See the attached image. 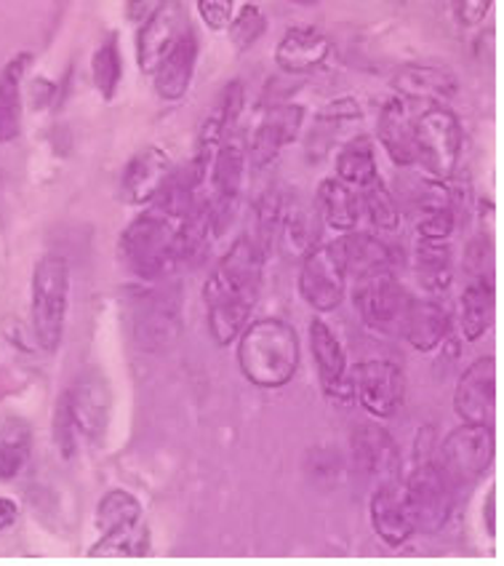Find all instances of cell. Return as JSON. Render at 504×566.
Returning <instances> with one entry per match:
<instances>
[{"mask_svg":"<svg viewBox=\"0 0 504 566\" xmlns=\"http://www.w3.org/2000/svg\"><path fill=\"white\" fill-rule=\"evenodd\" d=\"M264 256L251 235H241L219 260L203 286L209 332L217 345L235 343L260 300Z\"/></svg>","mask_w":504,"mask_h":566,"instance_id":"cell-1","label":"cell"},{"mask_svg":"<svg viewBox=\"0 0 504 566\" xmlns=\"http://www.w3.org/2000/svg\"><path fill=\"white\" fill-rule=\"evenodd\" d=\"M238 366L251 385L275 390L300 369V337L283 318H260L238 334Z\"/></svg>","mask_w":504,"mask_h":566,"instance_id":"cell-2","label":"cell"},{"mask_svg":"<svg viewBox=\"0 0 504 566\" xmlns=\"http://www.w3.org/2000/svg\"><path fill=\"white\" fill-rule=\"evenodd\" d=\"M30 318L35 343L46 356L62 347L70 305V265L60 254H46L32 270Z\"/></svg>","mask_w":504,"mask_h":566,"instance_id":"cell-3","label":"cell"},{"mask_svg":"<svg viewBox=\"0 0 504 566\" xmlns=\"http://www.w3.org/2000/svg\"><path fill=\"white\" fill-rule=\"evenodd\" d=\"M403 492V505L409 513L413 526V535H438L445 524H449L451 513H454L456 489L445 479L438 462L422 460L413 465V471L400 486Z\"/></svg>","mask_w":504,"mask_h":566,"instance_id":"cell-4","label":"cell"},{"mask_svg":"<svg viewBox=\"0 0 504 566\" xmlns=\"http://www.w3.org/2000/svg\"><path fill=\"white\" fill-rule=\"evenodd\" d=\"M177 224L168 222L158 211H147L128 224L120 235V260L141 281H160L174 265L171 241Z\"/></svg>","mask_w":504,"mask_h":566,"instance_id":"cell-5","label":"cell"},{"mask_svg":"<svg viewBox=\"0 0 504 566\" xmlns=\"http://www.w3.org/2000/svg\"><path fill=\"white\" fill-rule=\"evenodd\" d=\"M413 145L417 164L424 166L428 177L451 179L462 156V126L445 105H428L413 118Z\"/></svg>","mask_w":504,"mask_h":566,"instance_id":"cell-6","label":"cell"},{"mask_svg":"<svg viewBox=\"0 0 504 566\" xmlns=\"http://www.w3.org/2000/svg\"><path fill=\"white\" fill-rule=\"evenodd\" d=\"M496 454L494 424L462 422L441 443V468L451 486H473L489 473Z\"/></svg>","mask_w":504,"mask_h":566,"instance_id":"cell-7","label":"cell"},{"mask_svg":"<svg viewBox=\"0 0 504 566\" xmlns=\"http://www.w3.org/2000/svg\"><path fill=\"white\" fill-rule=\"evenodd\" d=\"M411 294L396 279L392 270L360 275L355 286V307L371 332L379 334H403V321L409 313Z\"/></svg>","mask_w":504,"mask_h":566,"instance_id":"cell-8","label":"cell"},{"mask_svg":"<svg viewBox=\"0 0 504 566\" xmlns=\"http://www.w3.org/2000/svg\"><path fill=\"white\" fill-rule=\"evenodd\" d=\"M134 343L147 353H164L182 334V300L177 289L141 292L132 307Z\"/></svg>","mask_w":504,"mask_h":566,"instance_id":"cell-9","label":"cell"},{"mask_svg":"<svg viewBox=\"0 0 504 566\" xmlns=\"http://www.w3.org/2000/svg\"><path fill=\"white\" fill-rule=\"evenodd\" d=\"M347 279L350 275H347L339 238L332 243H323V247H315L313 252L302 256L300 294L318 313H332L345 302Z\"/></svg>","mask_w":504,"mask_h":566,"instance_id":"cell-10","label":"cell"},{"mask_svg":"<svg viewBox=\"0 0 504 566\" xmlns=\"http://www.w3.org/2000/svg\"><path fill=\"white\" fill-rule=\"evenodd\" d=\"M70 411H73L75 430L81 443L102 447L109 428V411H113V394L102 371L86 369L75 377V382L64 390Z\"/></svg>","mask_w":504,"mask_h":566,"instance_id":"cell-11","label":"cell"},{"mask_svg":"<svg viewBox=\"0 0 504 566\" xmlns=\"http://www.w3.org/2000/svg\"><path fill=\"white\" fill-rule=\"evenodd\" d=\"M355 401H360L368 415L377 420H390L403 407L406 398V375L392 361H364L355 366Z\"/></svg>","mask_w":504,"mask_h":566,"instance_id":"cell-12","label":"cell"},{"mask_svg":"<svg viewBox=\"0 0 504 566\" xmlns=\"http://www.w3.org/2000/svg\"><path fill=\"white\" fill-rule=\"evenodd\" d=\"M309 350H313L321 388L328 401L339 403V407H350L355 401V379L347 371L345 347H342L339 337H336L326 321L315 318L309 324Z\"/></svg>","mask_w":504,"mask_h":566,"instance_id":"cell-13","label":"cell"},{"mask_svg":"<svg viewBox=\"0 0 504 566\" xmlns=\"http://www.w3.org/2000/svg\"><path fill=\"white\" fill-rule=\"evenodd\" d=\"M353 465L377 484H398L400 452L390 430L379 422H360L350 436Z\"/></svg>","mask_w":504,"mask_h":566,"instance_id":"cell-14","label":"cell"},{"mask_svg":"<svg viewBox=\"0 0 504 566\" xmlns=\"http://www.w3.org/2000/svg\"><path fill=\"white\" fill-rule=\"evenodd\" d=\"M454 411L462 422L494 424L496 417V361L477 358L462 371L454 390Z\"/></svg>","mask_w":504,"mask_h":566,"instance_id":"cell-15","label":"cell"},{"mask_svg":"<svg viewBox=\"0 0 504 566\" xmlns=\"http://www.w3.org/2000/svg\"><path fill=\"white\" fill-rule=\"evenodd\" d=\"M190 30L187 28L185 6L179 0H166L141 24L137 35V62L141 73L153 75L160 60L174 49V43Z\"/></svg>","mask_w":504,"mask_h":566,"instance_id":"cell-16","label":"cell"},{"mask_svg":"<svg viewBox=\"0 0 504 566\" xmlns=\"http://www.w3.org/2000/svg\"><path fill=\"white\" fill-rule=\"evenodd\" d=\"M305 111L300 105H277L267 111L264 120L256 126L254 137L249 142V158L254 169H264L281 156V150L291 142H296L302 132Z\"/></svg>","mask_w":504,"mask_h":566,"instance_id":"cell-17","label":"cell"},{"mask_svg":"<svg viewBox=\"0 0 504 566\" xmlns=\"http://www.w3.org/2000/svg\"><path fill=\"white\" fill-rule=\"evenodd\" d=\"M171 169L174 164L166 150L155 145L145 147L126 164V171L120 177V198L132 206L153 203Z\"/></svg>","mask_w":504,"mask_h":566,"instance_id":"cell-18","label":"cell"},{"mask_svg":"<svg viewBox=\"0 0 504 566\" xmlns=\"http://www.w3.org/2000/svg\"><path fill=\"white\" fill-rule=\"evenodd\" d=\"M392 88L400 94V99L449 105L459 92V81L441 64H403L392 78Z\"/></svg>","mask_w":504,"mask_h":566,"instance_id":"cell-19","label":"cell"},{"mask_svg":"<svg viewBox=\"0 0 504 566\" xmlns=\"http://www.w3.org/2000/svg\"><path fill=\"white\" fill-rule=\"evenodd\" d=\"M332 38L315 28H291L275 46V62L283 73L307 75L332 60Z\"/></svg>","mask_w":504,"mask_h":566,"instance_id":"cell-20","label":"cell"},{"mask_svg":"<svg viewBox=\"0 0 504 566\" xmlns=\"http://www.w3.org/2000/svg\"><path fill=\"white\" fill-rule=\"evenodd\" d=\"M196 60H198V41L192 35V30H187L174 49L160 60L158 67L153 73L155 94L166 102H179L187 94L192 83V73H196Z\"/></svg>","mask_w":504,"mask_h":566,"instance_id":"cell-21","label":"cell"},{"mask_svg":"<svg viewBox=\"0 0 504 566\" xmlns=\"http://www.w3.org/2000/svg\"><path fill=\"white\" fill-rule=\"evenodd\" d=\"M371 526L387 548H400L413 537V526L398 484H379L371 494Z\"/></svg>","mask_w":504,"mask_h":566,"instance_id":"cell-22","label":"cell"},{"mask_svg":"<svg viewBox=\"0 0 504 566\" xmlns=\"http://www.w3.org/2000/svg\"><path fill=\"white\" fill-rule=\"evenodd\" d=\"M451 315L438 300H413L403 321V334L409 345L419 353H432L449 339Z\"/></svg>","mask_w":504,"mask_h":566,"instance_id":"cell-23","label":"cell"},{"mask_svg":"<svg viewBox=\"0 0 504 566\" xmlns=\"http://www.w3.org/2000/svg\"><path fill=\"white\" fill-rule=\"evenodd\" d=\"M377 137L382 142L387 156L396 166H413L417 164V145H413V118L406 107V99L385 102L377 120Z\"/></svg>","mask_w":504,"mask_h":566,"instance_id":"cell-24","label":"cell"},{"mask_svg":"<svg viewBox=\"0 0 504 566\" xmlns=\"http://www.w3.org/2000/svg\"><path fill=\"white\" fill-rule=\"evenodd\" d=\"M494 281L473 279L464 286L462 300H459V329L468 343H477L486 337L494 324Z\"/></svg>","mask_w":504,"mask_h":566,"instance_id":"cell-25","label":"cell"},{"mask_svg":"<svg viewBox=\"0 0 504 566\" xmlns=\"http://www.w3.org/2000/svg\"><path fill=\"white\" fill-rule=\"evenodd\" d=\"M315 201H318L323 222L332 230L350 233V230L358 228L360 214H364V209H360V196L355 192V188H350V185L342 182L339 177L323 179Z\"/></svg>","mask_w":504,"mask_h":566,"instance_id":"cell-26","label":"cell"},{"mask_svg":"<svg viewBox=\"0 0 504 566\" xmlns=\"http://www.w3.org/2000/svg\"><path fill=\"white\" fill-rule=\"evenodd\" d=\"M342 254H345V268L347 275H360L379 273V270H392L396 265V252L392 247H387L382 238L358 233V230H350L339 238Z\"/></svg>","mask_w":504,"mask_h":566,"instance_id":"cell-27","label":"cell"},{"mask_svg":"<svg viewBox=\"0 0 504 566\" xmlns=\"http://www.w3.org/2000/svg\"><path fill=\"white\" fill-rule=\"evenodd\" d=\"M28 62V54H19L0 73V145L17 139L22 128V78Z\"/></svg>","mask_w":504,"mask_h":566,"instance_id":"cell-28","label":"cell"},{"mask_svg":"<svg viewBox=\"0 0 504 566\" xmlns=\"http://www.w3.org/2000/svg\"><path fill=\"white\" fill-rule=\"evenodd\" d=\"M32 454V430L22 420L0 422V481L17 479Z\"/></svg>","mask_w":504,"mask_h":566,"instance_id":"cell-29","label":"cell"},{"mask_svg":"<svg viewBox=\"0 0 504 566\" xmlns=\"http://www.w3.org/2000/svg\"><path fill=\"white\" fill-rule=\"evenodd\" d=\"M417 275L430 294H443L454 281V262L445 241H419Z\"/></svg>","mask_w":504,"mask_h":566,"instance_id":"cell-30","label":"cell"},{"mask_svg":"<svg viewBox=\"0 0 504 566\" xmlns=\"http://www.w3.org/2000/svg\"><path fill=\"white\" fill-rule=\"evenodd\" d=\"M315 238H318V230H315L313 217L300 203L283 206L281 228H277V241H281L283 254L291 256V260H302L315 249Z\"/></svg>","mask_w":504,"mask_h":566,"instance_id":"cell-31","label":"cell"},{"mask_svg":"<svg viewBox=\"0 0 504 566\" xmlns=\"http://www.w3.org/2000/svg\"><path fill=\"white\" fill-rule=\"evenodd\" d=\"M336 177L350 188L360 190L377 177V158H374V142L368 137H355L347 142L336 156Z\"/></svg>","mask_w":504,"mask_h":566,"instance_id":"cell-32","label":"cell"},{"mask_svg":"<svg viewBox=\"0 0 504 566\" xmlns=\"http://www.w3.org/2000/svg\"><path fill=\"white\" fill-rule=\"evenodd\" d=\"M141 521V503L134 497L126 489H109L105 497L96 505L94 524L102 535H109V532L126 530V526L137 524Z\"/></svg>","mask_w":504,"mask_h":566,"instance_id":"cell-33","label":"cell"},{"mask_svg":"<svg viewBox=\"0 0 504 566\" xmlns=\"http://www.w3.org/2000/svg\"><path fill=\"white\" fill-rule=\"evenodd\" d=\"M358 196L360 209L366 211L368 222L377 230H382V233H396L403 217H400V206L396 201V196H392V190L379 179V174L371 182L360 188Z\"/></svg>","mask_w":504,"mask_h":566,"instance_id":"cell-34","label":"cell"},{"mask_svg":"<svg viewBox=\"0 0 504 566\" xmlns=\"http://www.w3.org/2000/svg\"><path fill=\"white\" fill-rule=\"evenodd\" d=\"M147 548H150V535H147L145 524L137 521V524L126 526V530L102 535L92 548V556H145Z\"/></svg>","mask_w":504,"mask_h":566,"instance_id":"cell-35","label":"cell"},{"mask_svg":"<svg viewBox=\"0 0 504 566\" xmlns=\"http://www.w3.org/2000/svg\"><path fill=\"white\" fill-rule=\"evenodd\" d=\"M283 196L277 190H267L264 196L256 201L254 209V243L260 247V252L267 256L270 249H273L275 238H277V228H281V217H283Z\"/></svg>","mask_w":504,"mask_h":566,"instance_id":"cell-36","label":"cell"},{"mask_svg":"<svg viewBox=\"0 0 504 566\" xmlns=\"http://www.w3.org/2000/svg\"><path fill=\"white\" fill-rule=\"evenodd\" d=\"M120 73H123V64H120L118 41H115V38H107V41L94 51V60H92V75H94L96 92L105 96V99H113L115 92H118Z\"/></svg>","mask_w":504,"mask_h":566,"instance_id":"cell-37","label":"cell"},{"mask_svg":"<svg viewBox=\"0 0 504 566\" xmlns=\"http://www.w3.org/2000/svg\"><path fill=\"white\" fill-rule=\"evenodd\" d=\"M51 436H54L56 449H60L62 460H75L77 452H81V436L75 430L73 411H70L67 396H60L54 407V417H51Z\"/></svg>","mask_w":504,"mask_h":566,"instance_id":"cell-38","label":"cell"},{"mask_svg":"<svg viewBox=\"0 0 504 566\" xmlns=\"http://www.w3.org/2000/svg\"><path fill=\"white\" fill-rule=\"evenodd\" d=\"M230 41L232 46L238 51H245L254 46L256 41L264 35V30H267V19L256 6H243L238 14H232L230 19Z\"/></svg>","mask_w":504,"mask_h":566,"instance_id":"cell-39","label":"cell"},{"mask_svg":"<svg viewBox=\"0 0 504 566\" xmlns=\"http://www.w3.org/2000/svg\"><path fill=\"white\" fill-rule=\"evenodd\" d=\"M462 268L470 279L494 281V275H491L494 273V243H491L489 233H477L473 241L468 243Z\"/></svg>","mask_w":504,"mask_h":566,"instance_id":"cell-40","label":"cell"},{"mask_svg":"<svg viewBox=\"0 0 504 566\" xmlns=\"http://www.w3.org/2000/svg\"><path fill=\"white\" fill-rule=\"evenodd\" d=\"M454 230H456V214L451 206L419 211V222H417L419 241H449Z\"/></svg>","mask_w":504,"mask_h":566,"instance_id":"cell-41","label":"cell"},{"mask_svg":"<svg viewBox=\"0 0 504 566\" xmlns=\"http://www.w3.org/2000/svg\"><path fill=\"white\" fill-rule=\"evenodd\" d=\"M243 105H245L243 83L241 81L228 83V88H224L222 99H219V105H217V115H219V120H222V128H224V134H228V137H230L232 128H235L238 118H241Z\"/></svg>","mask_w":504,"mask_h":566,"instance_id":"cell-42","label":"cell"},{"mask_svg":"<svg viewBox=\"0 0 504 566\" xmlns=\"http://www.w3.org/2000/svg\"><path fill=\"white\" fill-rule=\"evenodd\" d=\"M235 0H198V14L209 30H224L230 24Z\"/></svg>","mask_w":504,"mask_h":566,"instance_id":"cell-43","label":"cell"},{"mask_svg":"<svg viewBox=\"0 0 504 566\" xmlns=\"http://www.w3.org/2000/svg\"><path fill=\"white\" fill-rule=\"evenodd\" d=\"M360 111L358 99H353V96H342V99H334L328 102L326 107L318 113V120L321 124H350V120H360Z\"/></svg>","mask_w":504,"mask_h":566,"instance_id":"cell-44","label":"cell"},{"mask_svg":"<svg viewBox=\"0 0 504 566\" xmlns=\"http://www.w3.org/2000/svg\"><path fill=\"white\" fill-rule=\"evenodd\" d=\"M494 0H454V14L464 28H475L489 17Z\"/></svg>","mask_w":504,"mask_h":566,"instance_id":"cell-45","label":"cell"},{"mask_svg":"<svg viewBox=\"0 0 504 566\" xmlns=\"http://www.w3.org/2000/svg\"><path fill=\"white\" fill-rule=\"evenodd\" d=\"M17 518H19V505L14 500L0 497V532L11 530V526L17 524Z\"/></svg>","mask_w":504,"mask_h":566,"instance_id":"cell-46","label":"cell"},{"mask_svg":"<svg viewBox=\"0 0 504 566\" xmlns=\"http://www.w3.org/2000/svg\"><path fill=\"white\" fill-rule=\"evenodd\" d=\"M483 516H486L489 535H496V492L494 489H489L486 505H483Z\"/></svg>","mask_w":504,"mask_h":566,"instance_id":"cell-47","label":"cell"},{"mask_svg":"<svg viewBox=\"0 0 504 566\" xmlns=\"http://www.w3.org/2000/svg\"><path fill=\"white\" fill-rule=\"evenodd\" d=\"M291 3H300V6H313V3H318V0H291Z\"/></svg>","mask_w":504,"mask_h":566,"instance_id":"cell-48","label":"cell"}]
</instances>
